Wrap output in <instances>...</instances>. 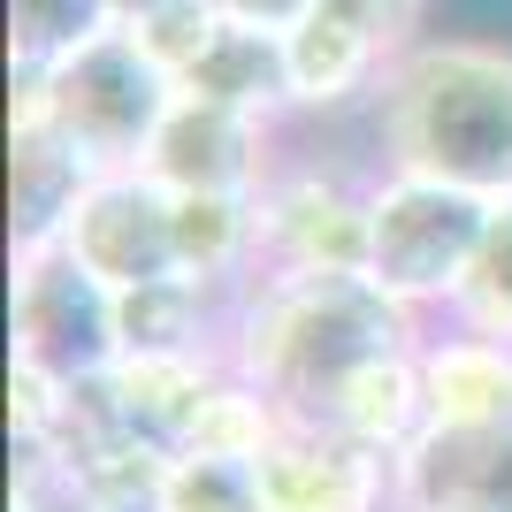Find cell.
Instances as JSON below:
<instances>
[{
  "mask_svg": "<svg viewBox=\"0 0 512 512\" xmlns=\"http://www.w3.org/2000/svg\"><path fill=\"white\" fill-rule=\"evenodd\" d=\"M428 321L398 306L367 268H276L245 283L230 367L253 375L283 413H314L367 360L421 352Z\"/></svg>",
  "mask_w": 512,
  "mask_h": 512,
  "instance_id": "cell-1",
  "label": "cell"
},
{
  "mask_svg": "<svg viewBox=\"0 0 512 512\" xmlns=\"http://www.w3.org/2000/svg\"><path fill=\"white\" fill-rule=\"evenodd\" d=\"M383 169L436 176L474 199H512V46L497 39H421L375 92Z\"/></svg>",
  "mask_w": 512,
  "mask_h": 512,
  "instance_id": "cell-2",
  "label": "cell"
},
{
  "mask_svg": "<svg viewBox=\"0 0 512 512\" xmlns=\"http://www.w3.org/2000/svg\"><path fill=\"white\" fill-rule=\"evenodd\" d=\"M16 85L39 92L46 123L92 161V176L146 169L153 138H161V123H169V107H176V77L153 69V54L130 39V23L100 31L92 46H77L62 69L16 77Z\"/></svg>",
  "mask_w": 512,
  "mask_h": 512,
  "instance_id": "cell-3",
  "label": "cell"
},
{
  "mask_svg": "<svg viewBox=\"0 0 512 512\" xmlns=\"http://www.w3.org/2000/svg\"><path fill=\"white\" fill-rule=\"evenodd\" d=\"M490 207L497 199H474L459 184H436V176H406V169L367 176V276L421 321L451 314L474 253H482Z\"/></svg>",
  "mask_w": 512,
  "mask_h": 512,
  "instance_id": "cell-4",
  "label": "cell"
},
{
  "mask_svg": "<svg viewBox=\"0 0 512 512\" xmlns=\"http://www.w3.org/2000/svg\"><path fill=\"white\" fill-rule=\"evenodd\" d=\"M421 16H428V0H321L314 16L283 39V54H291V107L299 115L375 107L383 77L428 39Z\"/></svg>",
  "mask_w": 512,
  "mask_h": 512,
  "instance_id": "cell-5",
  "label": "cell"
},
{
  "mask_svg": "<svg viewBox=\"0 0 512 512\" xmlns=\"http://www.w3.org/2000/svg\"><path fill=\"white\" fill-rule=\"evenodd\" d=\"M8 329H16V360L54 383H85L115 367V291L69 245L8 253Z\"/></svg>",
  "mask_w": 512,
  "mask_h": 512,
  "instance_id": "cell-6",
  "label": "cell"
},
{
  "mask_svg": "<svg viewBox=\"0 0 512 512\" xmlns=\"http://www.w3.org/2000/svg\"><path fill=\"white\" fill-rule=\"evenodd\" d=\"M260 276L276 268H367V184L321 161H276L253 192Z\"/></svg>",
  "mask_w": 512,
  "mask_h": 512,
  "instance_id": "cell-7",
  "label": "cell"
},
{
  "mask_svg": "<svg viewBox=\"0 0 512 512\" xmlns=\"http://www.w3.org/2000/svg\"><path fill=\"white\" fill-rule=\"evenodd\" d=\"M253 467H260V512H398V459L352 444L306 413L283 421V436Z\"/></svg>",
  "mask_w": 512,
  "mask_h": 512,
  "instance_id": "cell-8",
  "label": "cell"
},
{
  "mask_svg": "<svg viewBox=\"0 0 512 512\" xmlns=\"http://www.w3.org/2000/svg\"><path fill=\"white\" fill-rule=\"evenodd\" d=\"M62 245L85 260L107 291H146L161 276H184L176 268V199L146 169L92 176V192L77 199Z\"/></svg>",
  "mask_w": 512,
  "mask_h": 512,
  "instance_id": "cell-9",
  "label": "cell"
},
{
  "mask_svg": "<svg viewBox=\"0 0 512 512\" xmlns=\"http://www.w3.org/2000/svg\"><path fill=\"white\" fill-rule=\"evenodd\" d=\"M276 130L260 115H237L222 100H199V92H176L169 123L146 153V176L161 192H222V199H253L268 176H276Z\"/></svg>",
  "mask_w": 512,
  "mask_h": 512,
  "instance_id": "cell-10",
  "label": "cell"
},
{
  "mask_svg": "<svg viewBox=\"0 0 512 512\" xmlns=\"http://www.w3.org/2000/svg\"><path fill=\"white\" fill-rule=\"evenodd\" d=\"M92 192V161L46 123L31 85L8 92V253L62 245L77 199Z\"/></svg>",
  "mask_w": 512,
  "mask_h": 512,
  "instance_id": "cell-11",
  "label": "cell"
},
{
  "mask_svg": "<svg viewBox=\"0 0 512 512\" xmlns=\"http://www.w3.org/2000/svg\"><path fill=\"white\" fill-rule=\"evenodd\" d=\"M421 398L428 428L451 436H512V337L444 321L421 337Z\"/></svg>",
  "mask_w": 512,
  "mask_h": 512,
  "instance_id": "cell-12",
  "label": "cell"
},
{
  "mask_svg": "<svg viewBox=\"0 0 512 512\" xmlns=\"http://www.w3.org/2000/svg\"><path fill=\"white\" fill-rule=\"evenodd\" d=\"M222 375H230V352H123V360L107 367L123 421L138 428L153 451H169V459L192 444L199 406L214 398Z\"/></svg>",
  "mask_w": 512,
  "mask_h": 512,
  "instance_id": "cell-13",
  "label": "cell"
},
{
  "mask_svg": "<svg viewBox=\"0 0 512 512\" xmlns=\"http://www.w3.org/2000/svg\"><path fill=\"white\" fill-rule=\"evenodd\" d=\"M512 505V436H451L421 428L398 451V512H474Z\"/></svg>",
  "mask_w": 512,
  "mask_h": 512,
  "instance_id": "cell-14",
  "label": "cell"
},
{
  "mask_svg": "<svg viewBox=\"0 0 512 512\" xmlns=\"http://www.w3.org/2000/svg\"><path fill=\"white\" fill-rule=\"evenodd\" d=\"M306 421H329L337 436H352V444L383 451V459H398V451H413V436L428 428V398H421V352H390V360H367L352 367L329 398H321Z\"/></svg>",
  "mask_w": 512,
  "mask_h": 512,
  "instance_id": "cell-15",
  "label": "cell"
},
{
  "mask_svg": "<svg viewBox=\"0 0 512 512\" xmlns=\"http://www.w3.org/2000/svg\"><path fill=\"white\" fill-rule=\"evenodd\" d=\"M176 92L222 100V107H237V115H260V123L299 115V107H291V54H283V39L276 31H245V23H222V39L207 46V62Z\"/></svg>",
  "mask_w": 512,
  "mask_h": 512,
  "instance_id": "cell-16",
  "label": "cell"
},
{
  "mask_svg": "<svg viewBox=\"0 0 512 512\" xmlns=\"http://www.w3.org/2000/svg\"><path fill=\"white\" fill-rule=\"evenodd\" d=\"M100 31H115L107 0H8V77H46Z\"/></svg>",
  "mask_w": 512,
  "mask_h": 512,
  "instance_id": "cell-17",
  "label": "cell"
},
{
  "mask_svg": "<svg viewBox=\"0 0 512 512\" xmlns=\"http://www.w3.org/2000/svg\"><path fill=\"white\" fill-rule=\"evenodd\" d=\"M153 512H260V467L253 459H214V451H176Z\"/></svg>",
  "mask_w": 512,
  "mask_h": 512,
  "instance_id": "cell-18",
  "label": "cell"
},
{
  "mask_svg": "<svg viewBox=\"0 0 512 512\" xmlns=\"http://www.w3.org/2000/svg\"><path fill=\"white\" fill-rule=\"evenodd\" d=\"M444 321H467V329H490V337H512V199L490 207V230H482V253H474L459 299H451Z\"/></svg>",
  "mask_w": 512,
  "mask_h": 512,
  "instance_id": "cell-19",
  "label": "cell"
},
{
  "mask_svg": "<svg viewBox=\"0 0 512 512\" xmlns=\"http://www.w3.org/2000/svg\"><path fill=\"white\" fill-rule=\"evenodd\" d=\"M222 23H230V16H222L214 0H161L153 16L130 23V39L153 54V69H161V77H176V85H184V77L207 62V46L222 39Z\"/></svg>",
  "mask_w": 512,
  "mask_h": 512,
  "instance_id": "cell-20",
  "label": "cell"
},
{
  "mask_svg": "<svg viewBox=\"0 0 512 512\" xmlns=\"http://www.w3.org/2000/svg\"><path fill=\"white\" fill-rule=\"evenodd\" d=\"M214 8H222L230 23H245V31H276V39H291L321 0H214Z\"/></svg>",
  "mask_w": 512,
  "mask_h": 512,
  "instance_id": "cell-21",
  "label": "cell"
},
{
  "mask_svg": "<svg viewBox=\"0 0 512 512\" xmlns=\"http://www.w3.org/2000/svg\"><path fill=\"white\" fill-rule=\"evenodd\" d=\"M153 8H161V0H107V16H115V23H138V16H153Z\"/></svg>",
  "mask_w": 512,
  "mask_h": 512,
  "instance_id": "cell-22",
  "label": "cell"
},
{
  "mask_svg": "<svg viewBox=\"0 0 512 512\" xmlns=\"http://www.w3.org/2000/svg\"><path fill=\"white\" fill-rule=\"evenodd\" d=\"M474 512H512V505H474Z\"/></svg>",
  "mask_w": 512,
  "mask_h": 512,
  "instance_id": "cell-23",
  "label": "cell"
}]
</instances>
